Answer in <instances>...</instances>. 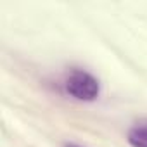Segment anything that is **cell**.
Returning a JSON list of instances; mask_svg holds the SVG:
<instances>
[{
	"label": "cell",
	"instance_id": "1",
	"mask_svg": "<svg viewBox=\"0 0 147 147\" xmlns=\"http://www.w3.org/2000/svg\"><path fill=\"white\" fill-rule=\"evenodd\" d=\"M64 88L73 99L82 102H92L100 94L99 80L85 69H73L66 76Z\"/></svg>",
	"mask_w": 147,
	"mask_h": 147
},
{
	"label": "cell",
	"instance_id": "2",
	"mask_svg": "<svg viewBox=\"0 0 147 147\" xmlns=\"http://www.w3.org/2000/svg\"><path fill=\"white\" fill-rule=\"evenodd\" d=\"M128 144L131 147H147V121H140L130 128Z\"/></svg>",
	"mask_w": 147,
	"mask_h": 147
},
{
	"label": "cell",
	"instance_id": "3",
	"mask_svg": "<svg viewBox=\"0 0 147 147\" xmlns=\"http://www.w3.org/2000/svg\"><path fill=\"white\" fill-rule=\"evenodd\" d=\"M64 147H83V145H78V144H66Z\"/></svg>",
	"mask_w": 147,
	"mask_h": 147
}]
</instances>
